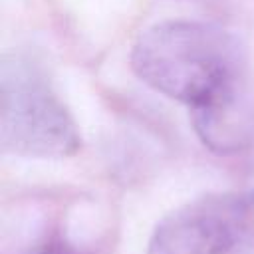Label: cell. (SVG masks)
Masks as SVG:
<instances>
[{
  "label": "cell",
  "instance_id": "5b68a950",
  "mask_svg": "<svg viewBox=\"0 0 254 254\" xmlns=\"http://www.w3.org/2000/svg\"><path fill=\"white\" fill-rule=\"evenodd\" d=\"M30 254H83V252H79L71 244H65V242H58L56 240V242H46V244L34 248Z\"/></svg>",
  "mask_w": 254,
  "mask_h": 254
},
{
  "label": "cell",
  "instance_id": "3957f363",
  "mask_svg": "<svg viewBox=\"0 0 254 254\" xmlns=\"http://www.w3.org/2000/svg\"><path fill=\"white\" fill-rule=\"evenodd\" d=\"M238 192L187 202L155 226L145 254H250Z\"/></svg>",
  "mask_w": 254,
  "mask_h": 254
},
{
  "label": "cell",
  "instance_id": "277c9868",
  "mask_svg": "<svg viewBox=\"0 0 254 254\" xmlns=\"http://www.w3.org/2000/svg\"><path fill=\"white\" fill-rule=\"evenodd\" d=\"M238 204H240V214H242L246 238H248V244L254 252V189L238 192Z\"/></svg>",
  "mask_w": 254,
  "mask_h": 254
},
{
  "label": "cell",
  "instance_id": "7a4b0ae2",
  "mask_svg": "<svg viewBox=\"0 0 254 254\" xmlns=\"http://www.w3.org/2000/svg\"><path fill=\"white\" fill-rule=\"evenodd\" d=\"M0 145L30 159H64L81 145L73 117L24 56H6L0 65Z\"/></svg>",
  "mask_w": 254,
  "mask_h": 254
},
{
  "label": "cell",
  "instance_id": "6da1fadb",
  "mask_svg": "<svg viewBox=\"0 0 254 254\" xmlns=\"http://www.w3.org/2000/svg\"><path fill=\"white\" fill-rule=\"evenodd\" d=\"M131 67L151 89L194 113L240 97L244 56L238 40L220 26L167 20L137 38Z\"/></svg>",
  "mask_w": 254,
  "mask_h": 254
}]
</instances>
